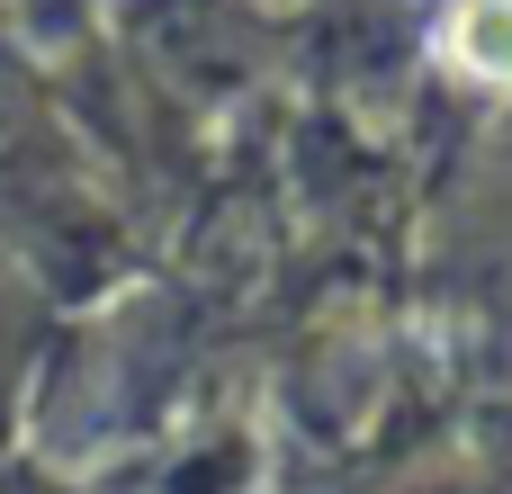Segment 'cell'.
I'll use <instances>...</instances> for the list:
<instances>
[{
  "label": "cell",
  "instance_id": "1",
  "mask_svg": "<svg viewBox=\"0 0 512 494\" xmlns=\"http://www.w3.org/2000/svg\"><path fill=\"white\" fill-rule=\"evenodd\" d=\"M459 54H468L477 72L512 81V0H468V9H459Z\"/></svg>",
  "mask_w": 512,
  "mask_h": 494
}]
</instances>
